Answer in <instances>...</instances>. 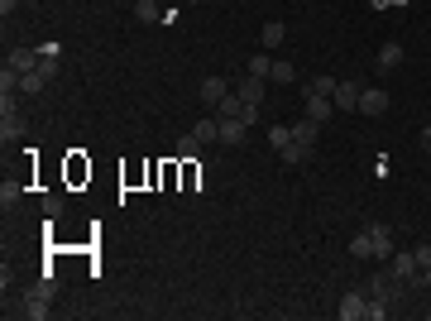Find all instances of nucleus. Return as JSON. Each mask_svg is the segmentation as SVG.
I'll use <instances>...</instances> for the list:
<instances>
[{
  "label": "nucleus",
  "mask_w": 431,
  "mask_h": 321,
  "mask_svg": "<svg viewBox=\"0 0 431 321\" xmlns=\"http://www.w3.org/2000/svg\"><path fill=\"white\" fill-rule=\"evenodd\" d=\"M25 134V115H20V96H0V139H20Z\"/></svg>",
  "instance_id": "nucleus-1"
},
{
  "label": "nucleus",
  "mask_w": 431,
  "mask_h": 321,
  "mask_svg": "<svg viewBox=\"0 0 431 321\" xmlns=\"http://www.w3.org/2000/svg\"><path fill=\"white\" fill-rule=\"evenodd\" d=\"M383 110H388V91H383V86H364V91H359V115L374 120V115H383Z\"/></svg>",
  "instance_id": "nucleus-2"
},
{
  "label": "nucleus",
  "mask_w": 431,
  "mask_h": 321,
  "mask_svg": "<svg viewBox=\"0 0 431 321\" xmlns=\"http://www.w3.org/2000/svg\"><path fill=\"white\" fill-rule=\"evenodd\" d=\"M364 307H369V293H359V288H354V293L340 297V307H336V312H340V321H364Z\"/></svg>",
  "instance_id": "nucleus-3"
},
{
  "label": "nucleus",
  "mask_w": 431,
  "mask_h": 321,
  "mask_svg": "<svg viewBox=\"0 0 431 321\" xmlns=\"http://www.w3.org/2000/svg\"><path fill=\"white\" fill-rule=\"evenodd\" d=\"M359 91L364 86H354V81H336V91H331V101H336V110H359Z\"/></svg>",
  "instance_id": "nucleus-4"
},
{
  "label": "nucleus",
  "mask_w": 431,
  "mask_h": 321,
  "mask_svg": "<svg viewBox=\"0 0 431 321\" xmlns=\"http://www.w3.org/2000/svg\"><path fill=\"white\" fill-rule=\"evenodd\" d=\"M364 230H369V240H374V259H383V264H388V259H393V230H388V225H364Z\"/></svg>",
  "instance_id": "nucleus-5"
},
{
  "label": "nucleus",
  "mask_w": 431,
  "mask_h": 321,
  "mask_svg": "<svg viewBox=\"0 0 431 321\" xmlns=\"http://www.w3.org/2000/svg\"><path fill=\"white\" fill-rule=\"evenodd\" d=\"M220 96H230V81L225 77H201V106H220Z\"/></svg>",
  "instance_id": "nucleus-6"
},
{
  "label": "nucleus",
  "mask_w": 431,
  "mask_h": 321,
  "mask_svg": "<svg viewBox=\"0 0 431 321\" xmlns=\"http://www.w3.org/2000/svg\"><path fill=\"white\" fill-rule=\"evenodd\" d=\"M374 67H378V77H388L393 67H403V44H383L374 58Z\"/></svg>",
  "instance_id": "nucleus-7"
},
{
  "label": "nucleus",
  "mask_w": 431,
  "mask_h": 321,
  "mask_svg": "<svg viewBox=\"0 0 431 321\" xmlns=\"http://www.w3.org/2000/svg\"><path fill=\"white\" fill-rule=\"evenodd\" d=\"M235 96H240L244 106H259V101H264V77H249V72H244L240 86H235Z\"/></svg>",
  "instance_id": "nucleus-8"
},
{
  "label": "nucleus",
  "mask_w": 431,
  "mask_h": 321,
  "mask_svg": "<svg viewBox=\"0 0 431 321\" xmlns=\"http://www.w3.org/2000/svg\"><path fill=\"white\" fill-rule=\"evenodd\" d=\"M5 67H15V72H34V67H39V48H10Z\"/></svg>",
  "instance_id": "nucleus-9"
},
{
  "label": "nucleus",
  "mask_w": 431,
  "mask_h": 321,
  "mask_svg": "<svg viewBox=\"0 0 431 321\" xmlns=\"http://www.w3.org/2000/svg\"><path fill=\"white\" fill-rule=\"evenodd\" d=\"M283 39H288V29L278 25V20H269V25L259 29V44H264V53H273V48H278Z\"/></svg>",
  "instance_id": "nucleus-10"
},
{
  "label": "nucleus",
  "mask_w": 431,
  "mask_h": 321,
  "mask_svg": "<svg viewBox=\"0 0 431 321\" xmlns=\"http://www.w3.org/2000/svg\"><path fill=\"white\" fill-rule=\"evenodd\" d=\"M388 264H393V273H398V278H407V283H412V273H417V254H412V249H403V254L393 249V259H388Z\"/></svg>",
  "instance_id": "nucleus-11"
},
{
  "label": "nucleus",
  "mask_w": 431,
  "mask_h": 321,
  "mask_svg": "<svg viewBox=\"0 0 431 321\" xmlns=\"http://www.w3.org/2000/svg\"><path fill=\"white\" fill-rule=\"evenodd\" d=\"M197 139H201V144H216V139H220V115H201V120H197Z\"/></svg>",
  "instance_id": "nucleus-12"
},
{
  "label": "nucleus",
  "mask_w": 431,
  "mask_h": 321,
  "mask_svg": "<svg viewBox=\"0 0 431 321\" xmlns=\"http://www.w3.org/2000/svg\"><path fill=\"white\" fill-rule=\"evenodd\" d=\"M317 130H321V125L307 115V120H297V125H293V139L302 144V149H312V144H317Z\"/></svg>",
  "instance_id": "nucleus-13"
},
{
  "label": "nucleus",
  "mask_w": 431,
  "mask_h": 321,
  "mask_svg": "<svg viewBox=\"0 0 431 321\" xmlns=\"http://www.w3.org/2000/svg\"><path fill=\"white\" fill-rule=\"evenodd\" d=\"M307 115L321 125L326 115H336V101H331V96H307Z\"/></svg>",
  "instance_id": "nucleus-14"
},
{
  "label": "nucleus",
  "mask_w": 431,
  "mask_h": 321,
  "mask_svg": "<svg viewBox=\"0 0 431 321\" xmlns=\"http://www.w3.org/2000/svg\"><path fill=\"white\" fill-rule=\"evenodd\" d=\"M159 15H163L159 0H135V20L139 25H159Z\"/></svg>",
  "instance_id": "nucleus-15"
},
{
  "label": "nucleus",
  "mask_w": 431,
  "mask_h": 321,
  "mask_svg": "<svg viewBox=\"0 0 431 321\" xmlns=\"http://www.w3.org/2000/svg\"><path fill=\"white\" fill-rule=\"evenodd\" d=\"M201 149H206V144H201V139H197V134H183V139H178V159H183V163H192V159H201Z\"/></svg>",
  "instance_id": "nucleus-16"
},
{
  "label": "nucleus",
  "mask_w": 431,
  "mask_h": 321,
  "mask_svg": "<svg viewBox=\"0 0 431 321\" xmlns=\"http://www.w3.org/2000/svg\"><path fill=\"white\" fill-rule=\"evenodd\" d=\"M20 317L44 321V317H48V297H34V293H29V297H25V307H20Z\"/></svg>",
  "instance_id": "nucleus-17"
},
{
  "label": "nucleus",
  "mask_w": 431,
  "mask_h": 321,
  "mask_svg": "<svg viewBox=\"0 0 431 321\" xmlns=\"http://www.w3.org/2000/svg\"><path fill=\"white\" fill-rule=\"evenodd\" d=\"M244 120H220V144H244Z\"/></svg>",
  "instance_id": "nucleus-18"
},
{
  "label": "nucleus",
  "mask_w": 431,
  "mask_h": 321,
  "mask_svg": "<svg viewBox=\"0 0 431 321\" xmlns=\"http://www.w3.org/2000/svg\"><path fill=\"white\" fill-rule=\"evenodd\" d=\"M244 72H249V77H269V72H273V53H254Z\"/></svg>",
  "instance_id": "nucleus-19"
},
{
  "label": "nucleus",
  "mask_w": 431,
  "mask_h": 321,
  "mask_svg": "<svg viewBox=\"0 0 431 321\" xmlns=\"http://www.w3.org/2000/svg\"><path fill=\"white\" fill-rule=\"evenodd\" d=\"M350 254H354V259H374V240H369V230H359V235L350 240Z\"/></svg>",
  "instance_id": "nucleus-20"
},
{
  "label": "nucleus",
  "mask_w": 431,
  "mask_h": 321,
  "mask_svg": "<svg viewBox=\"0 0 431 321\" xmlns=\"http://www.w3.org/2000/svg\"><path fill=\"white\" fill-rule=\"evenodd\" d=\"M269 144H273V149H288V144H293V125H273Z\"/></svg>",
  "instance_id": "nucleus-21"
},
{
  "label": "nucleus",
  "mask_w": 431,
  "mask_h": 321,
  "mask_svg": "<svg viewBox=\"0 0 431 321\" xmlns=\"http://www.w3.org/2000/svg\"><path fill=\"white\" fill-rule=\"evenodd\" d=\"M269 77H278V81H293V77H297V67L288 63V58H273V72H269Z\"/></svg>",
  "instance_id": "nucleus-22"
},
{
  "label": "nucleus",
  "mask_w": 431,
  "mask_h": 321,
  "mask_svg": "<svg viewBox=\"0 0 431 321\" xmlns=\"http://www.w3.org/2000/svg\"><path fill=\"white\" fill-rule=\"evenodd\" d=\"M336 81H340V77H317L312 86H307V96H331V91H336Z\"/></svg>",
  "instance_id": "nucleus-23"
},
{
  "label": "nucleus",
  "mask_w": 431,
  "mask_h": 321,
  "mask_svg": "<svg viewBox=\"0 0 431 321\" xmlns=\"http://www.w3.org/2000/svg\"><path fill=\"white\" fill-rule=\"evenodd\" d=\"M307 154H312V149H302L297 139H293V144H288V149H278V159H283V163H302V159H307Z\"/></svg>",
  "instance_id": "nucleus-24"
},
{
  "label": "nucleus",
  "mask_w": 431,
  "mask_h": 321,
  "mask_svg": "<svg viewBox=\"0 0 431 321\" xmlns=\"http://www.w3.org/2000/svg\"><path fill=\"white\" fill-rule=\"evenodd\" d=\"M62 211V197L58 192H44V216H58Z\"/></svg>",
  "instance_id": "nucleus-25"
},
{
  "label": "nucleus",
  "mask_w": 431,
  "mask_h": 321,
  "mask_svg": "<svg viewBox=\"0 0 431 321\" xmlns=\"http://www.w3.org/2000/svg\"><path fill=\"white\" fill-rule=\"evenodd\" d=\"M0 202H5V207H15V202H20V188H15V183H5V188H0Z\"/></svg>",
  "instance_id": "nucleus-26"
},
{
  "label": "nucleus",
  "mask_w": 431,
  "mask_h": 321,
  "mask_svg": "<svg viewBox=\"0 0 431 321\" xmlns=\"http://www.w3.org/2000/svg\"><path fill=\"white\" fill-rule=\"evenodd\" d=\"M412 254H417V268H431V244H417Z\"/></svg>",
  "instance_id": "nucleus-27"
},
{
  "label": "nucleus",
  "mask_w": 431,
  "mask_h": 321,
  "mask_svg": "<svg viewBox=\"0 0 431 321\" xmlns=\"http://www.w3.org/2000/svg\"><path fill=\"white\" fill-rule=\"evenodd\" d=\"M15 5H20V0H0V15L10 20V15H15Z\"/></svg>",
  "instance_id": "nucleus-28"
},
{
  "label": "nucleus",
  "mask_w": 431,
  "mask_h": 321,
  "mask_svg": "<svg viewBox=\"0 0 431 321\" xmlns=\"http://www.w3.org/2000/svg\"><path fill=\"white\" fill-rule=\"evenodd\" d=\"M422 149H427V154H431V125H427V130H422Z\"/></svg>",
  "instance_id": "nucleus-29"
},
{
  "label": "nucleus",
  "mask_w": 431,
  "mask_h": 321,
  "mask_svg": "<svg viewBox=\"0 0 431 321\" xmlns=\"http://www.w3.org/2000/svg\"><path fill=\"white\" fill-rule=\"evenodd\" d=\"M187 5H201V0H187Z\"/></svg>",
  "instance_id": "nucleus-30"
}]
</instances>
